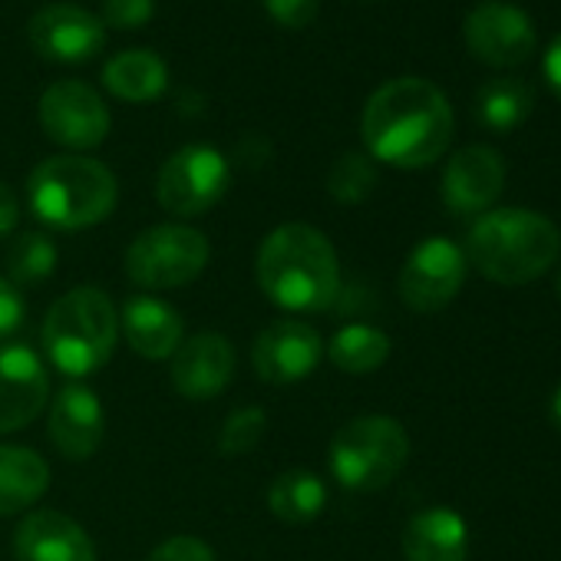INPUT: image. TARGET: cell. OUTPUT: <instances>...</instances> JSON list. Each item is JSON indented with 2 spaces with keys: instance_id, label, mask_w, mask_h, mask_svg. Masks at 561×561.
Segmentation results:
<instances>
[{
  "instance_id": "cell-1",
  "label": "cell",
  "mask_w": 561,
  "mask_h": 561,
  "mask_svg": "<svg viewBox=\"0 0 561 561\" xmlns=\"http://www.w3.org/2000/svg\"><path fill=\"white\" fill-rule=\"evenodd\" d=\"M453 106L439 87L420 77L383 83L364 106L360 133L370 159L393 169H426L453 142Z\"/></svg>"
},
{
  "instance_id": "cell-2",
  "label": "cell",
  "mask_w": 561,
  "mask_h": 561,
  "mask_svg": "<svg viewBox=\"0 0 561 561\" xmlns=\"http://www.w3.org/2000/svg\"><path fill=\"white\" fill-rule=\"evenodd\" d=\"M257 288L295 314L328 311L341 295V261L331 238L305 221L277 225L257 248Z\"/></svg>"
},
{
  "instance_id": "cell-3",
  "label": "cell",
  "mask_w": 561,
  "mask_h": 561,
  "mask_svg": "<svg viewBox=\"0 0 561 561\" xmlns=\"http://www.w3.org/2000/svg\"><path fill=\"white\" fill-rule=\"evenodd\" d=\"M561 254V231L531 208H492L466 234V261L495 285H528Z\"/></svg>"
},
{
  "instance_id": "cell-4",
  "label": "cell",
  "mask_w": 561,
  "mask_h": 561,
  "mask_svg": "<svg viewBox=\"0 0 561 561\" xmlns=\"http://www.w3.org/2000/svg\"><path fill=\"white\" fill-rule=\"evenodd\" d=\"M119 341V314L113 298L96 285L70 288L44 318L41 344L47 360L70 380L83 383L110 364Z\"/></svg>"
},
{
  "instance_id": "cell-5",
  "label": "cell",
  "mask_w": 561,
  "mask_h": 561,
  "mask_svg": "<svg viewBox=\"0 0 561 561\" xmlns=\"http://www.w3.org/2000/svg\"><path fill=\"white\" fill-rule=\"evenodd\" d=\"M31 211L57 228L80 231L106 221L119 202L116 175L90 156H50L27 179Z\"/></svg>"
},
{
  "instance_id": "cell-6",
  "label": "cell",
  "mask_w": 561,
  "mask_h": 561,
  "mask_svg": "<svg viewBox=\"0 0 561 561\" xmlns=\"http://www.w3.org/2000/svg\"><path fill=\"white\" fill-rule=\"evenodd\" d=\"M410 459V436L393 416H357L331 439V476L351 492L387 489Z\"/></svg>"
},
{
  "instance_id": "cell-7",
  "label": "cell",
  "mask_w": 561,
  "mask_h": 561,
  "mask_svg": "<svg viewBox=\"0 0 561 561\" xmlns=\"http://www.w3.org/2000/svg\"><path fill=\"white\" fill-rule=\"evenodd\" d=\"M211 257L208 238L192 225H152L126 248V274L142 291L185 288L205 271Z\"/></svg>"
},
{
  "instance_id": "cell-8",
  "label": "cell",
  "mask_w": 561,
  "mask_h": 561,
  "mask_svg": "<svg viewBox=\"0 0 561 561\" xmlns=\"http://www.w3.org/2000/svg\"><path fill=\"white\" fill-rule=\"evenodd\" d=\"M228 185V159L208 142H192L162 162L156 175V202L175 218H195L211 211L225 198Z\"/></svg>"
},
{
  "instance_id": "cell-9",
  "label": "cell",
  "mask_w": 561,
  "mask_h": 561,
  "mask_svg": "<svg viewBox=\"0 0 561 561\" xmlns=\"http://www.w3.org/2000/svg\"><path fill=\"white\" fill-rule=\"evenodd\" d=\"M466 280V251L443 238H423L400 267V298L416 314H436L446 305L456 301L459 288Z\"/></svg>"
},
{
  "instance_id": "cell-10",
  "label": "cell",
  "mask_w": 561,
  "mask_h": 561,
  "mask_svg": "<svg viewBox=\"0 0 561 561\" xmlns=\"http://www.w3.org/2000/svg\"><path fill=\"white\" fill-rule=\"evenodd\" d=\"M37 116H41L44 133L57 146L73 149V152L103 146V139L110 136V126H113L110 106L83 80H60V83L47 87L41 96Z\"/></svg>"
},
{
  "instance_id": "cell-11",
  "label": "cell",
  "mask_w": 561,
  "mask_h": 561,
  "mask_svg": "<svg viewBox=\"0 0 561 561\" xmlns=\"http://www.w3.org/2000/svg\"><path fill=\"white\" fill-rule=\"evenodd\" d=\"M324 360V337L318 328H311L308 321H274L267 324L251 347V364L254 374L264 383H277V387H288V383H301L308 380Z\"/></svg>"
},
{
  "instance_id": "cell-12",
  "label": "cell",
  "mask_w": 561,
  "mask_h": 561,
  "mask_svg": "<svg viewBox=\"0 0 561 561\" xmlns=\"http://www.w3.org/2000/svg\"><path fill=\"white\" fill-rule=\"evenodd\" d=\"M462 41L466 50L495 70H512L522 67L531 54H535V24L528 21V14L522 8L512 4H479L466 24H462Z\"/></svg>"
},
{
  "instance_id": "cell-13",
  "label": "cell",
  "mask_w": 561,
  "mask_h": 561,
  "mask_svg": "<svg viewBox=\"0 0 561 561\" xmlns=\"http://www.w3.org/2000/svg\"><path fill=\"white\" fill-rule=\"evenodd\" d=\"M27 44L50 64H87L103 50L106 24L77 4H50L31 18Z\"/></svg>"
},
{
  "instance_id": "cell-14",
  "label": "cell",
  "mask_w": 561,
  "mask_h": 561,
  "mask_svg": "<svg viewBox=\"0 0 561 561\" xmlns=\"http://www.w3.org/2000/svg\"><path fill=\"white\" fill-rule=\"evenodd\" d=\"M50 400V374L27 344H0V436L31 426Z\"/></svg>"
},
{
  "instance_id": "cell-15",
  "label": "cell",
  "mask_w": 561,
  "mask_h": 561,
  "mask_svg": "<svg viewBox=\"0 0 561 561\" xmlns=\"http://www.w3.org/2000/svg\"><path fill=\"white\" fill-rule=\"evenodd\" d=\"M169 360H172L169 377H172L175 393L195 403L215 400L218 393H225L228 383L234 380V364H238L231 341L215 331L185 337Z\"/></svg>"
},
{
  "instance_id": "cell-16",
  "label": "cell",
  "mask_w": 561,
  "mask_h": 561,
  "mask_svg": "<svg viewBox=\"0 0 561 561\" xmlns=\"http://www.w3.org/2000/svg\"><path fill=\"white\" fill-rule=\"evenodd\" d=\"M505 188V162L492 146H466L443 169V202L453 215H485Z\"/></svg>"
},
{
  "instance_id": "cell-17",
  "label": "cell",
  "mask_w": 561,
  "mask_h": 561,
  "mask_svg": "<svg viewBox=\"0 0 561 561\" xmlns=\"http://www.w3.org/2000/svg\"><path fill=\"white\" fill-rule=\"evenodd\" d=\"M106 439V410L96 390L70 380L50 407V443L70 462H87Z\"/></svg>"
},
{
  "instance_id": "cell-18",
  "label": "cell",
  "mask_w": 561,
  "mask_h": 561,
  "mask_svg": "<svg viewBox=\"0 0 561 561\" xmlns=\"http://www.w3.org/2000/svg\"><path fill=\"white\" fill-rule=\"evenodd\" d=\"M18 561H96V545L90 531L57 508L31 512L14 535Z\"/></svg>"
},
{
  "instance_id": "cell-19",
  "label": "cell",
  "mask_w": 561,
  "mask_h": 561,
  "mask_svg": "<svg viewBox=\"0 0 561 561\" xmlns=\"http://www.w3.org/2000/svg\"><path fill=\"white\" fill-rule=\"evenodd\" d=\"M119 331L126 344L146 360H169L185 341L182 314L169 301L152 298V295H133L126 301Z\"/></svg>"
},
{
  "instance_id": "cell-20",
  "label": "cell",
  "mask_w": 561,
  "mask_h": 561,
  "mask_svg": "<svg viewBox=\"0 0 561 561\" xmlns=\"http://www.w3.org/2000/svg\"><path fill=\"white\" fill-rule=\"evenodd\" d=\"M466 554H469V525L459 512L446 505L416 512L403 528L407 561H466Z\"/></svg>"
},
{
  "instance_id": "cell-21",
  "label": "cell",
  "mask_w": 561,
  "mask_h": 561,
  "mask_svg": "<svg viewBox=\"0 0 561 561\" xmlns=\"http://www.w3.org/2000/svg\"><path fill=\"white\" fill-rule=\"evenodd\" d=\"M50 489V466L37 449L0 446V518L21 515Z\"/></svg>"
},
{
  "instance_id": "cell-22",
  "label": "cell",
  "mask_w": 561,
  "mask_h": 561,
  "mask_svg": "<svg viewBox=\"0 0 561 561\" xmlns=\"http://www.w3.org/2000/svg\"><path fill=\"white\" fill-rule=\"evenodd\" d=\"M103 87L123 103H152L169 87V67L149 50H126L106 64Z\"/></svg>"
},
{
  "instance_id": "cell-23",
  "label": "cell",
  "mask_w": 561,
  "mask_h": 561,
  "mask_svg": "<svg viewBox=\"0 0 561 561\" xmlns=\"http://www.w3.org/2000/svg\"><path fill=\"white\" fill-rule=\"evenodd\" d=\"M328 505V485L311 469H288L274 476L267 485V508L274 518L288 525H308L314 522Z\"/></svg>"
},
{
  "instance_id": "cell-24",
  "label": "cell",
  "mask_w": 561,
  "mask_h": 561,
  "mask_svg": "<svg viewBox=\"0 0 561 561\" xmlns=\"http://www.w3.org/2000/svg\"><path fill=\"white\" fill-rule=\"evenodd\" d=\"M390 351H393L390 337L370 324H347L331 337V344H324V354L331 357V364L351 377H367L380 370L390 360Z\"/></svg>"
},
{
  "instance_id": "cell-25",
  "label": "cell",
  "mask_w": 561,
  "mask_h": 561,
  "mask_svg": "<svg viewBox=\"0 0 561 561\" xmlns=\"http://www.w3.org/2000/svg\"><path fill=\"white\" fill-rule=\"evenodd\" d=\"M535 106V93L525 80H489L476 96V116L492 133H512L518 129Z\"/></svg>"
},
{
  "instance_id": "cell-26",
  "label": "cell",
  "mask_w": 561,
  "mask_h": 561,
  "mask_svg": "<svg viewBox=\"0 0 561 561\" xmlns=\"http://www.w3.org/2000/svg\"><path fill=\"white\" fill-rule=\"evenodd\" d=\"M60 248L47 231H24L8 248V280L14 288H34L57 271Z\"/></svg>"
},
{
  "instance_id": "cell-27",
  "label": "cell",
  "mask_w": 561,
  "mask_h": 561,
  "mask_svg": "<svg viewBox=\"0 0 561 561\" xmlns=\"http://www.w3.org/2000/svg\"><path fill=\"white\" fill-rule=\"evenodd\" d=\"M377 188V165L364 152H344L328 172V192L341 205H360Z\"/></svg>"
},
{
  "instance_id": "cell-28",
  "label": "cell",
  "mask_w": 561,
  "mask_h": 561,
  "mask_svg": "<svg viewBox=\"0 0 561 561\" xmlns=\"http://www.w3.org/2000/svg\"><path fill=\"white\" fill-rule=\"evenodd\" d=\"M267 433V413L261 407H241L234 413H228V420L221 423L218 433V453L234 459V456H248Z\"/></svg>"
},
{
  "instance_id": "cell-29",
  "label": "cell",
  "mask_w": 561,
  "mask_h": 561,
  "mask_svg": "<svg viewBox=\"0 0 561 561\" xmlns=\"http://www.w3.org/2000/svg\"><path fill=\"white\" fill-rule=\"evenodd\" d=\"M156 0H103V24L116 31H139L152 21Z\"/></svg>"
},
{
  "instance_id": "cell-30",
  "label": "cell",
  "mask_w": 561,
  "mask_h": 561,
  "mask_svg": "<svg viewBox=\"0 0 561 561\" xmlns=\"http://www.w3.org/2000/svg\"><path fill=\"white\" fill-rule=\"evenodd\" d=\"M261 8L267 11V18L288 31H301L308 24H314L321 0H261Z\"/></svg>"
},
{
  "instance_id": "cell-31",
  "label": "cell",
  "mask_w": 561,
  "mask_h": 561,
  "mask_svg": "<svg viewBox=\"0 0 561 561\" xmlns=\"http://www.w3.org/2000/svg\"><path fill=\"white\" fill-rule=\"evenodd\" d=\"M146 561H218V558L208 548V541L195 535H172L162 545H156Z\"/></svg>"
},
{
  "instance_id": "cell-32",
  "label": "cell",
  "mask_w": 561,
  "mask_h": 561,
  "mask_svg": "<svg viewBox=\"0 0 561 561\" xmlns=\"http://www.w3.org/2000/svg\"><path fill=\"white\" fill-rule=\"evenodd\" d=\"M27 321V301L21 288H14L8 277H0V344H8Z\"/></svg>"
},
{
  "instance_id": "cell-33",
  "label": "cell",
  "mask_w": 561,
  "mask_h": 561,
  "mask_svg": "<svg viewBox=\"0 0 561 561\" xmlns=\"http://www.w3.org/2000/svg\"><path fill=\"white\" fill-rule=\"evenodd\" d=\"M21 221V202L8 182H0V238H8Z\"/></svg>"
},
{
  "instance_id": "cell-34",
  "label": "cell",
  "mask_w": 561,
  "mask_h": 561,
  "mask_svg": "<svg viewBox=\"0 0 561 561\" xmlns=\"http://www.w3.org/2000/svg\"><path fill=\"white\" fill-rule=\"evenodd\" d=\"M545 80H548L551 93L561 100V34L545 50Z\"/></svg>"
},
{
  "instance_id": "cell-35",
  "label": "cell",
  "mask_w": 561,
  "mask_h": 561,
  "mask_svg": "<svg viewBox=\"0 0 561 561\" xmlns=\"http://www.w3.org/2000/svg\"><path fill=\"white\" fill-rule=\"evenodd\" d=\"M551 420H554V426L561 430V387H558L554 397H551Z\"/></svg>"
},
{
  "instance_id": "cell-36",
  "label": "cell",
  "mask_w": 561,
  "mask_h": 561,
  "mask_svg": "<svg viewBox=\"0 0 561 561\" xmlns=\"http://www.w3.org/2000/svg\"><path fill=\"white\" fill-rule=\"evenodd\" d=\"M554 291H558V298H561V267H558V277H554Z\"/></svg>"
}]
</instances>
